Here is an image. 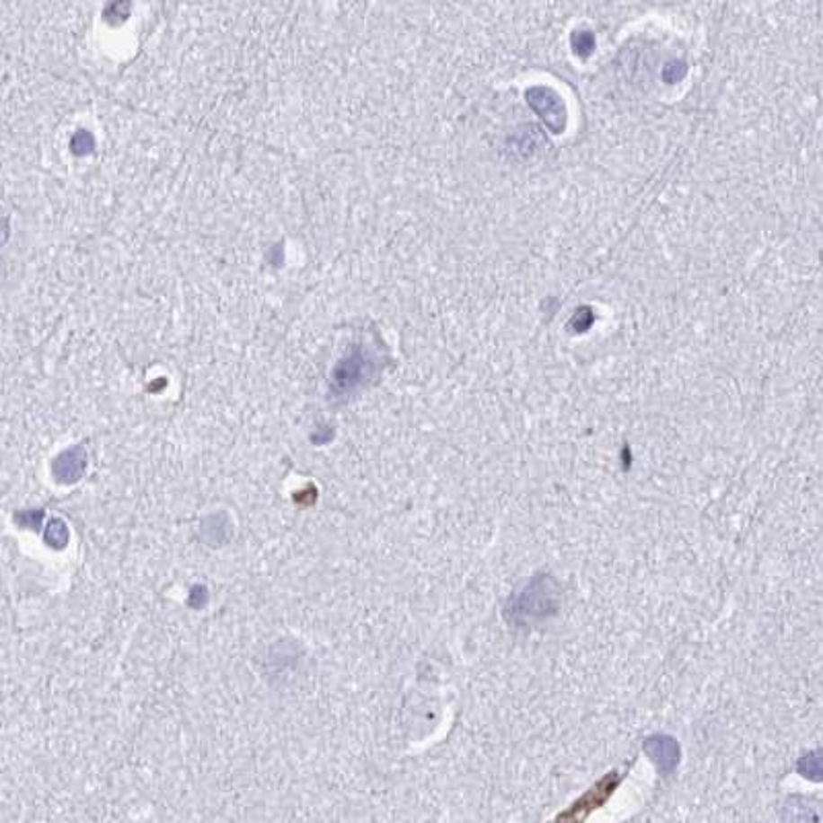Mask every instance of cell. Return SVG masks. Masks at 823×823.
<instances>
[{"label":"cell","instance_id":"7a4b0ae2","mask_svg":"<svg viewBox=\"0 0 823 823\" xmlns=\"http://www.w3.org/2000/svg\"><path fill=\"white\" fill-rule=\"evenodd\" d=\"M647 751L663 774H669V772L677 765V760H679L677 741H673L671 737L652 735L647 741Z\"/></svg>","mask_w":823,"mask_h":823},{"label":"cell","instance_id":"3957f363","mask_svg":"<svg viewBox=\"0 0 823 823\" xmlns=\"http://www.w3.org/2000/svg\"><path fill=\"white\" fill-rule=\"evenodd\" d=\"M784 823H818V813L803 803H789L784 809Z\"/></svg>","mask_w":823,"mask_h":823},{"label":"cell","instance_id":"6da1fadb","mask_svg":"<svg viewBox=\"0 0 823 823\" xmlns=\"http://www.w3.org/2000/svg\"><path fill=\"white\" fill-rule=\"evenodd\" d=\"M617 784H620V774H617V772L603 776L593 789H588L583 797L577 801V803H572L564 813H560L556 823H583L595 809H599L609 797H612Z\"/></svg>","mask_w":823,"mask_h":823}]
</instances>
